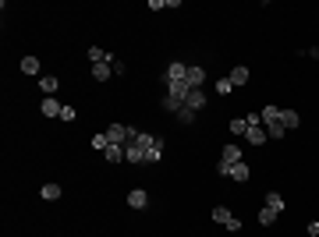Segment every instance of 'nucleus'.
<instances>
[{"instance_id": "obj_3", "label": "nucleus", "mask_w": 319, "mask_h": 237, "mask_svg": "<svg viewBox=\"0 0 319 237\" xmlns=\"http://www.w3.org/2000/svg\"><path fill=\"white\" fill-rule=\"evenodd\" d=\"M163 81L167 85H177V81H188V64H181V61H174L167 71H163Z\"/></svg>"}, {"instance_id": "obj_30", "label": "nucleus", "mask_w": 319, "mask_h": 237, "mask_svg": "<svg viewBox=\"0 0 319 237\" xmlns=\"http://www.w3.org/2000/svg\"><path fill=\"white\" fill-rule=\"evenodd\" d=\"M107 64H110V68H114V75H124V71H128V68H124V64H121V61H117V57H110V61H107Z\"/></svg>"}, {"instance_id": "obj_24", "label": "nucleus", "mask_w": 319, "mask_h": 237, "mask_svg": "<svg viewBox=\"0 0 319 237\" xmlns=\"http://www.w3.org/2000/svg\"><path fill=\"white\" fill-rule=\"evenodd\" d=\"M92 149H99V153H107V149H110V138H107V131L92 135Z\"/></svg>"}, {"instance_id": "obj_6", "label": "nucleus", "mask_w": 319, "mask_h": 237, "mask_svg": "<svg viewBox=\"0 0 319 237\" xmlns=\"http://www.w3.org/2000/svg\"><path fill=\"white\" fill-rule=\"evenodd\" d=\"M128 205H131V209H146V205H149V191L131 188V191H128Z\"/></svg>"}, {"instance_id": "obj_11", "label": "nucleus", "mask_w": 319, "mask_h": 237, "mask_svg": "<svg viewBox=\"0 0 319 237\" xmlns=\"http://www.w3.org/2000/svg\"><path fill=\"white\" fill-rule=\"evenodd\" d=\"M18 68H21V75H39V68H43V64H39V57H21V64H18Z\"/></svg>"}, {"instance_id": "obj_9", "label": "nucleus", "mask_w": 319, "mask_h": 237, "mask_svg": "<svg viewBox=\"0 0 319 237\" xmlns=\"http://www.w3.org/2000/svg\"><path fill=\"white\" fill-rule=\"evenodd\" d=\"M202 81H206V68H192L188 64V88H202Z\"/></svg>"}, {"instance_id": "obj_13", "label": "nucleus", "mask_w": 319, "mask_h": 237, "mask_svg": "<svg viewBox=\"0 0 319 237\" xmlns=\"http://www.w3.org/2000/svg\"><path fill=\"white\" fill-rule=\"evenodd\" d=\"M280 124H284V128H291V131H295V128H298V124H302V117H298V110H280Z\"/></svg>"}, {"instance_id": "obj_29", "label": "nucleus", "mask_w": 319, "mask_h": 237, "mask_svg": "<svg viewBox=\"0 0 319 237\" xmlns=\"http://www.w3.org/2000/svg\"><path fill=\"white\" fill-rule=\"evenodd\" d=\"M217 92H220V96H231V92H234L231 78H220V81H217Z\"/></svg>"}, {"instance_id": "obj_12", "label": "nucleus", "mask_w": 319, "mask_h": 237, "mask_svg": "<svg viewBox=\"0 0 319 237\" xmlns=\"http://www.w3.org/2000/svg\"><path fill=\"white\" fill-rule=\"evenodd\" d=\"M160 106H163V110H167V113H177V110H181V106H184V99H181V96H170V92H167V96H163V103H160Z\"/></svg>"}, {"instance_id": "obj_4", "label": "nucleus", "mask_w": 319, "mask_h": 237, "mask_svg": "<svg viewBox=\"0 0 319 237\" xmlns=\"http://www.w3.org/2000/svg\"><path fill=\"white\" fill-rule=\"evenodd\" d=\"M241 156H245V149H241L238 142H231V145L220 149V163H231V166H234V163H241Z\"/></svg>"}, {"instance_id": "obj_19", "label": "nucleus", "mask_w": 319, "mask_h": 237, "mask_svg": "<svg viewBox=\"0 0 319 237\" xmlns=\"http://www.w3.org/2000/svg\"><path fill=\"white\" fill-rule=\"evenodd\" d=\"M160 159H163V138H156V142H153V149L146 153V163H160Z\"/></svg>"}, {"instance_id": "obj_32", "label": "nucleus", "mask_w": 319, "mask_h": 237, "mask_svg": "<svg viewBox=\"0 0 319 237\" xmlns=\"http://www.w3.org/2000/svg\"><path fill=\"white\" fill-rule=\"evenodd\" d=\"M245 121H248V128H262V117H259V113H248Z\"/></svg>"}, {"instance_id": "obj_2", "label": "nucleus", "mask_w": 319, "mask_h": 237, "mask_svg": "<svg viewBox=\"0 0 319 237\" xmlns=\"http://www.w3.org/2000/svg\"><path fill=\"white\" fill-rule=\"evenodd\" d=\"M213 223L227 227L231 234H238V230H241V220H238V216H231V209H224V205H217V209H213Z\"/></svg>"}, {"instance_id": "obj_21", "label": "nucleus", "mask_w": 319, "mask_h": 237, "mask_svg": "<svg viewBox=\"0 0 319 237\" xmlns=\"http://www.w3.org/2000/svg\"><path fill=\"white\" fill-rule=\"evenodd\" d=\"M262 121H266V124H277V121H280V106H273V103L262 106Z\"/></svg>"}, {"instance_id": "obj_27", "label": "nucleus", "mask_w": 319, "mask_h": 237, "mask_svg": "<svg viewBox=\"0 0 319 237\" xmlns=\"http://www.w3.org/2000/svg\"><path fill=\"white\" fill-rule=\"evenodd\" d=\"M259 223H262V227H273V223H277V213H273V209H259Z\"/></svg>"}, {"instance_id": "obj_26", "label": "nucleus", "mask_w": 319, "mask_h": 237, "mask_svg": "<svg viewBox=\"0 0 319 237\" xmlns=\"http://www.w3.org/2000/svg\"><path fill=\"white\" fill-rule=\"evenodd\" d=\"M284 131H287V128L277 121V124H270V128H266V138H273V142H277V138H284Z\"/></svg>"}, {"instance_id": "obj_8", "label": "nucleus", "mask_w": 319, "mask_h": 237, "mask_svg": "<svg viewBox=\"0 0 319 237\" xmlns=\"http://www.w3.org/2000/svg\"><path fill=\"white\" fill-rule=\"evenodd\" d=\"M39 110H43V117H61V110H64V106H61L54 96H46V99L39 103Z\"/></svg>"}, {"instance_id": "obj_20", "label": "nucleus", "mask_w": 319, "mask_h": 237, "mask_svg": "<svg viewBox=\"0 0 319 237\" xmlns=\"http://www.w3.org/2000/svg\"><path fill=\"white\" fill-rule=\"evenodd\" d=\"M39 88H43L46 96H54V92H57V78H54V75H39Z\"/></svg>"}, {"instance_id": "obj_14", "label": "nucleus", "mask_w": 319, "mask_h": 237, "mask_svg": "<svg viewBox=\"0 0 319 237\" xmlns=\"http://www.w3.org/2000/svg\"><path fill=\"white\" fill-rule=\"evenodd\" d=\"M266 209H273V213L280 216V213H284V195H280V191H270V195H266Z\"/></svg>"}, {"instance_id": "obj_5", "label": "nucleus", "mask_w": 319, "mask_h": 237, "mask_svg": "<svg viewBox=\"0 0 319 237\" xmlns=\"http://www.w3.org/2000/svg\"><path fill=\"white\" fill-rule=\"evenodd\" d=\"M124 163H135V166L146 163V149H142L139 142H128V145H124Z\"/></svg>"}, {"instance_id": "obj_17", "label": "nucleus", "mask_w": 319, "mask_h": 237, "mask_svg": "<svg viewBox=\"0 0 319 237\" xmlns=\"http://www.w3.org/2000/svg\"><path fill=\"white\" fill-rule=\"evenodd\" d=\"M110 61V53L107 50H99V46H89V64H107Z\"/></svg>"}, {"instance_id": "obj_10", "label": "nucleus", "mask_w": 319, "mask_h": 237, "mask_svg": "<svg viewBox=\"0 0 319 237\" xmlns=\"http://www.w3.org/2000/svg\"><path fill=\"white\" fill-rule=\"evenodd\" d=\"M227 177H231V181H248V177H252V170H248V163L241 159V163H234V166H231V173H227Z\"/></svg>"}, {"instance_id": "obj_1", "label": "nucleus", "mask_w": 319, "mask_h": 237, "mask_svg": "<svg viewBox=\"0 0 319 237\" xmlns=\"http://www.w3.org/2000/svg\"><path fill=\"white\" fill-rule=\"evenodd\" d=\"M135 135H139V131H135V128H128V124H110V128H107V138H110V145H128Z\"/></svg>"}, {"instance_id": "obj_22", "label": "nucleus", "mask_w": 319, "mask_h": 237, "mask_svg": "<svg viewBox=\"0 0 319 237\" xmlns=\"http://www.w3.org/2000/svg\"><path fill=\"white\" fill-rule=\"evenodd\" d=\"M39 195H43L46 202H57V198H61V184H43V191H39Z\"/></svg>"}, {"instance_id": "obj_18", "label": "nucleus", "mask_w": 319, "mask_h": 237, "mask_svg": "<svg viewBox=\"0 0 319 237\" xmlns=\"http://www.w3.org/2000/svg\"><path fill=\"white\" fill-rule=\"evenodd\" d=\"M227 78H231V85H234V88H238V85H245V81H248V68H231V75H227Z\"/></svg>"}, {"instance_id": "obj_7", "label": "nucleus", "mask_w": 319, "mask_h": 237, "mask_svg": "<svg viewBox=\"0 0 319 237\" xmlns=\"http://www.w3.org/2000/svg\"><path fill=\"white\" fill-rule=\"evenodd\" d=\"M184 106H192V110L199 113V110L206 106V92H202V88H192V92H188V99H184Z\"/></svg>"}, {"instance_id": "obj_28", "label": "nucleus", "mask_w": 319, "mask_h": 237, "mask_svg": "<svg viewBox=\"0 0 319 237\" xmlns=\"http://www.w3.org/2000/svg\"><path fill=\"white\" fill-rule=\"evenodd\" d=\"M177 121H181V124H192V121H195V110H192V106H181V110H177Z\"/></svg>"}, {"instance_id": "obj_33", "label": "nucleus", "mask_w": 319, "mask_h": 237, "mask_svg": "<svg viewBox=\"0 0 319 237\" xmlns=\"http://www.w3.org/2000/svg\"><path fill=\"white\" fill-rule=\"evenodd\" d=\"M309 234H312V237H319V223H316V220L309 223Z\"/></svg>"}, {"instance_id": "obj_31", "label": "nucleus", "mask_w": 319, "mask_h": 237, "mask_svg": "<svg viewBox=\"0 0 319 237\" xmlns=\"http://www.w3.org/2000/svg\"><path fill=\"white\" fill-rule=\"evenodd\" d=\"M75 117H78L75 106H64V110H61V121H75Z\"/></svg>"}, {"instance_id": "obj_16", "label": "nucleus", "mask_w": 319, "mask_h": 237, "mask_svg": "<svg viewBox=\"0 0 319 237\" xmlns=\"http://www.w3.org/2000/svg\"><path fill=\"white\" fill-rule=\"evenodd\" d=\"M114 75V68L110 64H92V81H107Z\"/></svg>"}, {"instance_id": "obj_25", "label": "nucleus", "mask_w": 319, "mask_h": 237, "mask_svg": "<svg viewBox=\"0 0 319 237\" xmlns=\"http://www.w3.org/2000/svg\"><path fill=\"white\" fill-rule=\"evenodd\" d=\"M103 156L110 159V163H121V159H124V145H110V149H107Z\"/></svg>"}, {"instance_id": "obj_23", "label": "nucleus", "mask_w": 319, "mask_h": 237, "mask_svg": "<svg viewBox=\"0 0 319 237\" xmlns=\"http://www.w3.org/2000/svg\"><path fill=\"white\" fill-rule=\"evenodd\" d=\"M227 128H231V135H234V138H238V135H248V121H245V117H238V121H231Z\"/></svg>"}, {"instance_id": "obj_15", "label": "nucleus", "mask_w": 319, "mask_h": 237, "mask_svg": "<svg viewBox=\"0 0 319 237\" xmlns=\"http://www.w3.org/2000/svg\"><path fill=\"white\" fill-rule=\"evenodd\" d=\"M245 142H248V145H255V149H259V145H262V142H266V131H262V128H248V135H245Z\"/></svg>"}]
</instances>
